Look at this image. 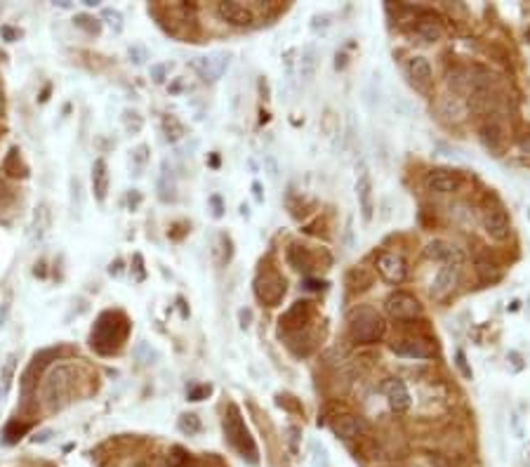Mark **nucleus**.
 <instances>
[{
	"label": "nucleus",
	"mask_w": 530,
	"mask_h": 467,
	"mask_svg": "<svg viewBox=\"0 0 530 467\" xmlns=\"http://www.w3.org/2000/svg\"><path fill=\"white\" fill-rule=\"evenodd\" d=\"M82 382L76 364H52L41 378V401L47 411H62L78 397V384Z\"/></svg>",
	"instance_id": "obj_1"
},
{
	"label": "nucleus",
	"mask_w": 530,
	"mask_h": 467,
	"mask_svg": "<svg viewBox=\"0 0 530 467\" xmlns=\"http://www.w3.org/2000/svg\"><path fill=\"white\" fill-rule=\"evenodd\" d=\"M130 318L125 312L120 309H104L102 314L95 318V326L90 331V347L97 351L99 356H113L123 349V345L128 343L130 335Z\"/></svg>",
	"instance_id": "obj_2"
},
{
	"label": "nucleus",
	"mask_w": 530,
	"mask_h": 467,
	"mask_svg": "<svg viewBox=\"0 0 530 467\" xmlns=\"http://www.w3.org/2000/svg\"><path fill=\"white\" fill-rule=\"evenodd\" d=\"M222 430L229 446L234 448L243 460H247L250 465H259V448L255 439H252L250 430L245 427V420H243L241 409L236 404L226 406V413L222 417Z\"/></svg>",
	"instance_id": "obj_3"
},
{
	"label": "nucleus",
	"mask_w": 530,
	"mask_h": 467,
	"mask_svg": "<svg viewBox=\"0 0 530 467\" xmlns=\"http://www.w3.org/2000/svg\"><path fill=\"white\" fill-rule=\"evenodd\" d=\"M349 335L358 345H375L386 335V323L373 307H356L349 314Z\"/></svg>",
	"instance_id": "obj_4"
},
{
	"label": "nucleus",
	"mask_w": 530,
	"mask_h": 467,
	"mask_svg": "<svg viewBox=\"0 0 530 467\" xmlns=\"http://www.w3.org/2000/svg\"><path fill=\"white\" fill-rule=\"evenodd\" d=\"M252 290H255V298L267 307H276L283 300L288 283H285L283 274H278L276 269H262L252 281Z\"/></svg>",
	"instance_id": "obj_5"
},
{
	"label": "nucleus",
	"mask_w": 530,
	"mask_h": 467,
	"mask_svg": "<svg viewBox=\"0 0 530 467\" xmlns=\"http://www.w3.org/2000/svg\"><path fill=\"white\" fill-rule=\"evenodd\" d=\"M481 227L485 236H488L490 241H498V243H502V241H507L511 236V219L498 201L488 203V206L483 208Z\"/></svg>",
	"instance_id": "obj_6"
},
{
	"label": "nucleus",
	"mask_w": 530,
	"mask_h": 467,
	"mask_svg": "<svg viewBox=\"0 0 530 467\" xmlns=\"http://www.w3.org/2000/svg\"><path fill=\"white\" fill-rule=\"evenodd\" d=\"M384 309H386V314H389L391 318H396V321H410V318L422 314V305H419V300L415 298V295L406 293V290H396V293H391L384 302Z\"/></svg>",
	"instance_id": "obj_7"
},
{
	"label": "nucleus",
	"mask_w": 530,
	"mask_h": 467,
	"mask_svg": "<svg viewBox=\"0 0 530 467\" xmlns=\"http://www.w3.org/2000/svg\"><path fill=\"white\" fill-rule=\"evenodd\" d=\"M460 186H462L460 173L448 170V168H434V170H429L427 177H424V189H427L429 194L448 196V194L460 191Z\"/></svg>",
	"instance_id": "obj_8"
},
{
	"label": "nucleus",
	"mask_w": 530,
	"mask_h": 467,
	"mask_svg": "<svg viewBox=\"0 0 530 467\" xmlns=\"http://www.w3.org/2000/svg\"><path fill=\"white\" fill-rule=\"evenodd\" d=\"M330 430L342 442H353V439H361L368 434V420L356 413H342L330 420Z\"/></svg>",
	"instance_id": "obj_9"
},
{
	"label": "nucleus",
	"mask_w": 530,
	"mask_h": 467,
	"mask_svg": "<svg viewBox=\"0 0 530 467\" xmlns=\"http://www.w3.org/2000/svg\"><path fill=\"white\" fill-rule=\"evenodd\" d=\"M356 199H358V208H361V217L366 219V222H373V217H375V186H373V177H370V170H368L366 163L358 166Z\"/></svg>",
	"instance_id": "obj_10"
},
{
	"label": "nucleus",
	"mask_w": 530,
	"mask_h": 467,
	"mask_svg": "<svg viewBox=\"0 0 530 467\" xmlns=\"http://www.w3.org/2000/svg\"><path fill=\"white\" fill-rule=\"evenodd\" d=\"M460 272H462L460 262H445V265L441 267L439 272H436L434 283H432V288H429L432 298L434 300H445V298H448L452 290L457 288V283H460Z\"/></svg>",
	"instance_id": "obj_11"
},
{
	"label": "nucleus",
	"mask_w": 530,
	"mask_h": 467,
	"mask_svg": "<svg viewBox=\"0 0 530 467\" xmlns=\"http://www.w3.org/2000/svg\"><path fill=\"white\" fill-rule=\"evenodd\" d=\"M193 71L201 76L203 80L208 83H214L224 76V71L229 69V54L224 52H212V54H203V57H196L191 62Z\"/></svg>",
	"instance_id": "obj_12"
},
{
	"label": "nucleus",
	"mask_w": 530,
	"mask_h": 467,
	"mask_svg": "<svg viewBox=\"0 0 530 467\" xmlns=\"http://www.w3.org/2000/svg\"><path fill=\"white\" fill-rule=\"evenodd\" d=\"M375 267H377L379 276L384 279L386 283H403L408 276V265L406 260H403V255H399V252H391V250H384L377 255V262H375Z\"/></svg>",
	"instance_id": "obj_13"
},
{
	"label": "nucleus",
	"mask_w": 530,
	"mask_h": 467,
	"mask_svg": "<svg viewBox=\"0 0 530 467\" xmlns=\"http://www.w3.org/2000/svg\"><path fill=\"white\" fill-rule=\"evenodd\" d=\"M481 142L488 146L495 156H500V151L505 149V142H507V125L498 113H488V118L481 123Z\"/></svg>",
	"instance_id": "obj_14"
},
{
	"label": "nucleus",
	"mask_w": 530,
	"mask_h": 467,
	"mask_svg": "<svg viewBox=\"0 0 530 467\" xmlns=\"http://www.w3.org/2000/svg\"><path fill=\"white\" fill-rule=\"evenodd\" d=\"M214 12H217V17L222 21H226V24H231V26H239V29H243V26H250L252 21H255V12H252L247 5L236 3V0L217 3L214 5Z\"/></svg>",
	"instance_id": "obj_15"
},
{
	"label": "nucleus",
	"mask_w": 530,
	"mask_h": 467,
	"mask_svg": "<svg viewBox=\"0 0 530 467\" xmlns=\"http://www.w3.org/2000/svg\"><path fill=\"white\" fill-rule=\"evenodd\" d=\"M436 109H439L441 118L448 120V123H465L469 118V104L462 100L457 92H445V95L439 97L436 102Z\"/></svg>",
	"instance_id": "obj_16"
},
{
	"label": "nucleus",
	"mask_w": 530,
	"mask_h": 467,
	"mask_svg": "<svg viewBox=\"0 0 530 467\" xmlns=\"http://www.w3.org/2000/svg\"><path fill=\"white\" fill-rule=\"evenodd\" d=\"M406 74H408V78H410V83L415 85V90L429 92V87L434 83V71H432V64H429L427 57L415 54V57L408 59Z\"/></svg>",
	"instance_id": "obj_17"
},
{
	"label": "nucleus",
	"mask_w": 530,
	"mask_h": 467,
	"mask_svg": "<svg viewBox=\"0 0 530 467\" xmlns=\"http://www.w3.org/2000/svg\"><path fill=\"white\" fill-rule=\"evenodd\" d=\"M311 314H313L311 302H307V300L295 302V305L280 316V333H292V331L307 328L309 321H311Z\"/></svg>",
	"instance_id": "obj_18"
},
{
	"label": "nucleus",
	"mask_w": 530,
	"mask_h": 467,
	"mask_svg": "<svg viewBox=\"0 0 530 467\" xmlns=\"http://www.w3.org/2000/svg\"><path fill=\"white\" fill-rule=\"evenodd\" d=\"M391 349H394L399 356H408V359H432V356L436 354L432 343L424 340V338H417V335L401 338L399 343L391 345Z\"/></svg>",
	"instance_id": "obj_19"
},
{
	"label": "nucleus",
	"mask_w": 530,
	"mask_h": 467,
	"mask_svg": "<svg viewBox=\"0 0 530 467\" xmlns=\"http://www.w3.org/2000/svg\"><path fill=\"white\" fill-rule=\"evenodd\" d=\"M415 34L422 38L424 43H439L445 36V24L439 14L434 12H419L415 19Z\"/></svg>",
	"instance_id": "obj_20"
},
{
	"label": "nucleus",
	"mask_w": 530,
	"mask_h": 467,
	"mask_svg": "<svg viewBox=\"0 0 530 467\" xmlns=\"http://www.w3.org/2000/svg\"><path fill=\"white\" fill-rule=\"evenodd\" d=\"M384 397H386V404L394 413H406L408 409L412 406V397L408 392L406 382L403 380H386L384 382Z\"/></svg>",
	"instance_id": "obj_21"
},
{
	"label": "nucleus",
	"mask_w": 530,
	"mask_h": 467,
	"mask_svg": "<svg viewBox=\"0 0 530 467\" xmlns=\"http://www.w3.org/2000/svg\"><path fill=\"white\" fill-rule=\"evenodd\" d=\"M92 194H95L97 203H104L111 189V173H109V163L107 158H95L92 163Z\"/></svg>",
	"instance_id": "obj_22"
},
{
	"label": "nucleus",
	"mask_w": 530,
	"mask_h": 467,
	"mask_svg": "<svg viewBox=\"0 0 530 467\" xmlns=\"http://www.w3.org/2000/svg\"><path fill=\"white\" fill-rule=\"evenodd\" d=\"M424 257L427 260H436V262H460L462 265V252L455 248L452 243H448V241L443 239H434L427 243V248H424Z\"/></svg>",
	"instance_id": "obj_23"
},
{
	"label": "nucleus",
	"mask_w": 530,
	"mask_h": 467,
	"mask_svg": "<svg viewBox=\"0 0 530 467\" xmlns=\"http://www.w3.org/2000/svg\"><path fill=\"white\" fill-rule=\"evenodd\" d=\"M285 260H288V265L295 269V272L309 274L311 269H316V255H313L307 246H300V243L288 246V250H285Z\"/></svg>",
	"instance_id": "obj_24"
},
{
	"label": "nucleus",
	"mask_w": 530,
	"mask_h": 467,
	"mask_svg": "<svg viewBox=\"0 0 530 467\" xmlns=\"http://www.w3.org/2000/svg\"><path fill=\"white\" fill-rule=\"evenodd\" d=\"M318 64H321V52H318L316 45H305L302 47V54L297 59V71H300V78L305 83H311L316 78Z\"/></svg>",
	"instance_id": "obj_25"
},
{
	"label": "nucleus",
	"mask_w": 530,
	"mask_h": 467,
	"mask_svg": "<svg viewBox=\"0 0 530 467\" xmlns=\"http://www.w3.org/2000/svg\"><path fill=\"white\" fill-rule=\"evenodd\" d=\"M52 227V210H49V203L43 201L36 206L33 210V219H31V239L33 241H43Z\"/></svg>",
	"instance_id": "obj_26"
},
{
	"label": "nucleus",
	"mask_w": 530,
	"mask_h": 467,
	"mask_svg": "<svg viewBox=\"0 0 530 467\" xmlns=\"http://www.w3.org/2000/svg\"><path fill=\"white\" fill-rule=\"evenodd\" d=\"M3 173L8 175V177H14V180H26V177H29V166H26L24 158H21L19 146H12V149L5 153Z\"/></svg>",
	"instance_id": "obj_27"
},
{
	"label": "nucleus",
	"mask_w": 530,
	"mask_h": 467,
	"mask_svg": "<svg viewBox=\"0 0 530 467\" xmlns=\"http://www.w3.org/2000/svg\"><path fill=\"white\" fill-rule=\"evenodd\" d=\"M31 427H33V422L19 420V417H12V420H10L8 425L3 427V444H5V446H12V444H16L19 439H24L26 434H29Z\"/></svg>",
	"instance_id": "obj_28"
},
{
	"label": "nucleus",
	"mask_w": 530,
	"mask_h": 467,
	"mask_svg": "<svg viewBox=\"0 0 530 467\" xmlns=\"http://www.w3.org/2000/svg\"><path fill=\"white\" fill-rule=\"evenodd\" d=\"M161 128H163L165 140H168L170 144H177V142L186 137V125L177 116H173V113H165L161 118Z\"/></svg>",
	"instance_id": "obj_29"
},
{
	"label": "nucleus",
	"mask_w": 530,
	"mask_h": 467,
	"mask_svg": "<svg viewBox=\"0 0 530 467\" xmlns=\"http://www.w3.org/2000/svg\"><path fill=\"white\" fill-rule=\"evenodd\" d=\"M148 151L151 149H148L146 144H140L130 151V168H132V175H135V177H140V175L144 173V168L148 163Z\"/></svg>",
	"instance_id": "obj_30"
},
{
	"label": "nucleus",
	"mask_w": 530,
	"mask_h": 467,
	"mask_svg": "<svg viewBox=\"0 0 530 467\" xmlns=\"http://www.w3.org/2000/svg\"><path fill=\"white\" fill-rule=\"evenodd\" d=\"M318 125H321L323 137H328V140H335V137L340 135V116L333 111V109H325Z\"/></svg>",
	"instance_id": "obj_31"
},
{
	"label": "nucleus",
	"mask_w": 530,
	"mask_h": 467,
	"mask_svg": "<svg viewBox=\"0 0 530 467\" xmlns=\"http://www.w3.org/2000/svg\"><path fill=\"white\" fill-rule=\"evenodd\" d=\"M177 427H179L181 434H186V437H193V434H198L203 430V422L201 417H198L196 413H181L179 420H177Z\"/></svg>",
	"instance_id": "obj_32"
},
{
	"label": "nucleus",
	"mask_w": 530,
	"mask_h": 467,
	"mask_svg": "<svg viewBox=\"0 0 530 467\" xmlns=\"http://www.w3.org/2000/svg\"><path fill=\"white\" fill-rule=\"evenodd\" d=\"M74 24L78 26L80 31H85L87 36H99V34H102V19H95L92 14H76Z\"/></svg>",
	"instance_id": "obj_33"
},
{
	"label": "nucleus",
	"mask_w": 530,
	"mask_h": 467,
	"mask_svg": "<svg viewBox=\"0 0 530 467\" xmlns=\"http://www.w3.org/2000/svg\"><path fill=\"white\" fill-rule=\"evenodd\" d=\"M135 359L140 361L142 366H151L158 361V351L151 349V345L142 340V343H137V347H135Z\"/></svg>",
	"instance_id": "obj_34"
},
{
	"label": "nucleus",
	"mask_w": 530,
	"mask_h": 467,
	"mask_svg": "<svg viewBox=\"0 0 530 467\" xmlns=\"http://www.w3.org/2000/svg\"><path fill=\"white\" fill-rule=\"evenodd\" d=\"M158 199H161L163 203L177 201V186H175V182L165 173L161 175V180H158Z\"/></svg>",
	"instance_id": "obj_35"
},
{
	"label": "nucleus",
	"mask_w": 530,
	"mask_h": 467,
	"mask_svg": "<svg viewBox=\"0 0 530 467\" xmlns=\"http://www.w3.org/2000/svg\"><path fill=\"white\" fill-rule=\"evenodd\" d=\"M123 125L130 135H137V133H142V128H144V118H142L140 111H135V109H125L123 111Z\"/></svg>",
	"instance_id": "obj_36"
},
{
	"label": "nucleus",
	"mask_w": 530,
	"mask_h": 467,
	"mask_svg": "<svg viewBox=\"0 0 530 467\" xmlns=\"http://www.w3.org/2000/svg\"><path fill=\"white\" fill-rule=\"evenodd\" d=\"M12 373H14V356H10L8 364L3 368V380H0V401L8 397L10 387H12Z\"/></svg>",
	"instance_id": "obj_37"
},
{
	"label": "nucleus",
	"mask_w": 530,
	"mask_h": 467,
	"mask_svg": "<svg viewBox=\"0 0 530 467\" xmlns=\"http://www.w3.org/2000/svg\"><path fill=\"white\" fill-rule=\"evenodd\" d=\"M102 19H107V24L111 26L115 34H120V31H123V14H120L115 8H104L102 10Z\"/></svg>",
	"instance_id": "obj_38"
},
{
	"label": "nucleus",
	"mask_w": 530,
	"mask_h": 467,
	"mask_svg": "<svg viewBox=\"0 0 530 467\" xmlns=\"http://www.w3.org/2000/svg\"><path fill=\"white\" fill-rule=\"evenodd\" d=\"M309 450H311V463H313V467H328V450H325L323 444L311 442Z\"/></svg>",
	"instance_id": "obj_39"
},
{
	"label": "nucleus",
	"mask_w": 530,
	"mask_h": 467,
	"mask_svg": "<svg viewBox=\"0 0 530 467\" xmlns=\"http://www.w3.org/2000/svg\"><path fill=\"white\" fill-rule=\"evenodd\" d=\"M210 392H212V384L203 382V384H193V387L186 389V397H189V401H203L210 397Z\"/></svg>",
	"instance_id": "obj_40"
},
{
	"label": "nucleus",
	"mask_w": 530,
	"mask_h": 467,
	"mask_svg": "<svg viewBox=\"0 0 530 467\" xmlns=\"http://www.w3.org/2000/svg\"><path fill=\"white\" fill-rule=\"evenodd\" d=\"M14 189L10 186L8 182H5L3 177H0V210H5V208H10L14 203Z\"/></svg>",
	"instance_id": "obj_41"
},
{
	"label": "nucleus",
	"mask_w": 530,
	"mask_h": 467,
	"mask_svg": "<svg viewBox=\"0 0 530 467\" xmlns=\"http://www.w3.org/2000/svg\"><path fill=\"white\" fill-rule=\"evenodd\" d=\"M455 366H457V371L462 373V378H465V380H472V378H474V371H472V366H469L467 354L462 349L455 351Z\"/></svg>",
	"instance_id": "obj_42"
},
{
	"label": "nucleus",
	"mask_w": 530,
	"mask_h": 467,
	"mask_svg": "<svg viewBox=\"0 0 530 467\" xmlns=\"http://www.w3.org/2000/svg\"><path fill=\"white\" fill-rule=\"evenodd\" d=\"M0 36H3L8 43H16V41L21 38V31L14 29V26H8V24H5V26H0Z\"/></svg>",
	"instance_id": "obj_43"
},
{
	"label": "nucleus",
	"mask_w": 530,
	"mask_h": 467,
	"mask_svg": "<svg viewBox=\"0 0 530 467\" xmlns=\"http://www.w3.org/2000/svg\"><path fill=\"white\" fill-rule=\"evenodd\" d=\"M165 71H168V64H156V67H151V78L156 80V83H163Z\"/></svg>",
	"instance_id": "obj_44"
},
{
	"label": "nucleus",
	"mask_w": 530,
	"mask_h": 467,
	"mask_svg": "<svg viewBox=\"0 0 530 467\" xmlns=\"http://www.w3.org/2000/svg\"><path fill=\"white\" fill-rule=\"evenodd\" d=\"M137 272V281H144L146 279V269H144V260H142V255H135V267H132Z\"/></svg>",
	"instance_id": "obj_45"
},
{
	"label": "nucleus",
	"mask_w": 530,
	"mask_h": 467,
	"mask_svg": "<svg viewBox=\"0 0 530 467\" xmlns=\"http://www.w3.org/2000/svg\"><path fill=\"white\" fill-rule=\"evenodd\" d=\"M130 57H132V62L135 64H142L146 59V50L144 47H140V45H135V47H130Z\"/></svg>",
	"instance_id": "obj_46"
},
{
	"label": "nucleus",
	"mask_w": 530,
	"mask_h": 467,
	"mask_svg": "<svg viewBox=\"0 0 530 467\" xmlns=\"http://www.w3.org/2000/svg\"><path fill=\"white\" fill-rule=\"evenodd\" d=\"M264 163H267L269 177H272V180H276V177H278V173H280V170H278V163H276V158H274V156H267V158H264Z\"/></svg>",
	"instance_id": "obj_47"
},
{
	"label": "nucleus",
	"mask_w": 530,
	"mask_h": 467,
	"mask_svg": "<svg viewBox=\"0 0 530 467\" xmlns=\"http://www.w3.org/2000/svg\"><path fill=\"white\" fill-rule=\"evenodd\" d=\"M250 321H252V309H241V312H239V323H241V328H250Z\"/></svg>",
	"instance_id": "obj_48"
},
{
	"label": "nucleus",
	"mask_w": 530,
	"mask_h": 467,
	"mask_svg": "<svg viewBox=\"0 0 530 467\" xmlns=\"http://www.w3.org/2000/svg\"><path fill=\"white\" fill-rule=\"evenodd\" d=\"M507 359L511 361L514 371H521V368H523V359H521V354H518V351H509V354H507Z\"/></svg>",
	"instance_id": "obj_49"
},
{
	"label": "nucleus",
	"mask_w": 530,
	"mask_h": 467,
	"mask_svg": "<svg viewBox=\"0 0 530 467\" xmlns=\"http://www.w3.org/2000/svg\"><path fill=\"white\" fill-rule=\"evenodd\" d=\"M518 149H521L523 153H528V156H530V133H528V135H523L521 140H518Z\"/></svg>",
	"instance_id": "obj_50"
},
{
	"label": "nucleus",
	"mask_w": 530,
	"mask_h": 467,
	"mask_svg": "<svg viewBox=\"0 0 530 467\" xmlns=\"http://www.w3.org/2000/svg\"><path fill=\"white\" fill-rule=\"evenodd\" d=\"M210 203L214 206V217H222L224 213H222V201H219V196H212V199H210Z\"/></svg>",
	"instance_id": "obj_51"
},
{
	"label": "nucleus",
	"mask_w": 530,
	"mask_h": 467,
	"mask_svg": "<svg viewBox=\"0 0 530 467\" xmlns=\"http://www.w3.org/2000/svg\"><path fill=\"white\" fill-rule=\"evenodd\" d=\"M120 272H123V262H120V260L111 262V267H109V274H111V276H118Z\"/></svg>",
	"instance_id": "obj_52"
},
{
	"label": "nucleus",
	"mask_w": 530,
	"mask_h": 467,
	"mask_svg": "<svg viewBox=\"0 0 530 467\" xmlns=\"http://www.w3.org/2000/svg\"><path fill=\"white\" fill-rule=\"evenodd\" d=\"M49 437H52V432H49V430H45V432L36 434V437H33V442H36V444H45Z\"/></svg>",
	"instance_id": "obj_53"
},
{
	"label": "nucleus",
	"mask_w": 530,
	"mask_h": 467,
	"mask_svg": "<svg viewBox=\"0 0 530 467\" xmlns=\"http://www.w3.org/2000/svg\"><path fill=\"white\" fill-rule=\"evenodd\" d=\"M259 92L264 95V100H269V85H267V78H259Z\"/></svg>",
	"instance_id": "obj_54"
},
{
	"label": "nucleus",
	"mask_w": 530,
	"mask_h": 467,
	"mask_svg": "<svg viewBox=\"0 0 530 467\" xmlns=\"http://www.w3.org/2000/svg\"><path fill=\"white\" fill-rule=\"evenodd\" d=\"M252 191H255V199H257L259 203H262V201H264V194H262V184H259V182H255V184H252Z\"/></svg>",
	"instance_id": "obj_55"
},
{
	"label": "nucleus",
	"mask_w": 530,
	"mask_h": 467,
	"mask_svg": "<svg viewBox=\"0 0 530 467\" xmlns=\"http://www.w3.org/2000/svg\"><path fill=\"white\" fill-rule=\"evenodd\" d=\"M523 467H530V444L523 448Z\"/></svg>",
	"instance_id": "obj_56"
},
{
	"label": "nucleus",
	"mask_w": 530,
	"mask_h": 467,
	"mask_svg": "<svg viewBox=\"0 0 530 467\" xmlns=\"http://www.w3.org/2000/svg\"><path fill=\"white\" fill-rule=\"evenodd\" d=\"M335 67H338V69L346 67V54H338V62H335Z\"/></svg>",
	"instance_id": "obj_57"
},
{
	"label": "nucleus",
	"mask_w": 530,
	"mask_h": 467,
	"mask_svg": "<svg viewBox=\"0 0 530 467\" xmlns=\"http://www.w3.org/2000/svg\"><path fill=\"white\" fill-rule=\"evenodd\" d=\"M5 113V97H3V87H0V118H3Z\"/></svg>",
	"instance_id": "obj_58"
},
{
	"label": "nucleus",
	"mask_w": 530,
	"mask_h": 467,
	"mask_svg": "<svg viewBox=\"0 0 530 467\" xmlns=\"http://www.w3.org/2000/svg\"><path fill=\"white\" fill-rule=\"evenodd\" d=\"M241 215H243V217H247V215H250V213H247V206H241Z\"/></svg>",
	"instance_id": "obj_59"
},
{
	"label": "nucleus",
	"mask_w": 530,
	"mask_h": 467,
	"mask_svg": "<svg viewBox=\"0 0 530 467\" xmlns=\"http://www.w3.org/2000/svg\"><path fill=\"white\" fill-rule=\"evenodd\" d=\"M526 38H528V43H530V26H528V31H526Z\"/></svg>",
	"instance_id": "obj_60"
},
{
	"label": "nucleus",
	"mask_w": 530,
	"mask_h": 467,
	"mask_svg": "<svg viewBox=\"0 0 530 467\" xmlns=\"http://www.w3.org/2000/svg\"><path fill=\"white\" fill-rule=\"evenodd\" d=\"M528 305H530V295H528Z\"/></svg>",
	"instance_id": "obj_61"
}]
</instances>
